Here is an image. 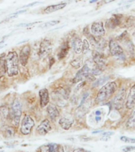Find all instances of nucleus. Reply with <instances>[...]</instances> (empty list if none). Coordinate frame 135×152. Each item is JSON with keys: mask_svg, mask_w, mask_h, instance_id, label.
<instances>
[{"mask_svg": "<svg viewBox=\"0 0 135 152\" xmlns=\"http://www.w3.org/2000/svg\"><path fill=\"white\" fill-rule=\"evenodd\" d=\"M19 56L16 51H9L6 56L7 75L9 78H14L18 75L20 72Z\"/></svg>", "mask_w": 135, "mask_h": 152, "instance_id": "obj_1", "label": "nucleus"}, {"mask_svg": "<svg viewBox=\"0 0 135 152\" xmlns=\"http://www.w3.org/2000/svg\"><path fill=\"white\" fill-rule=\"evenodd\" d=\"M22 116V103L18 97H15L9 107V121L15 128H17Z\"/></svg>", "mask_w": 135, "mask_h": 152, "instance_id": "obj_2", "label": "nucleus"}, {"mask_svg": "<svg viewBox=\"0 0 135 152\" xmlns=\"http://www.w3.org/2000/svg\"><path fill=\"white\" fill-rule=\"evenodd\" d=\"M118 88V85L115 82H110L106 83L99 90L96 97V102L97 104H102L106 102L112 95L115 93Z\"/></svg>", "mask_w": 135, "mask_h": 152, "instance_id": "obj_3", "label": "nucleus"}, {"mask_svg": "<svg viewBox=\"0 0 135 152\" xmlns=\"http://www.w3.org/2000/svg\"><path fill=\"white\" fill-rule=\"evenodd\" d=\"M35 126V121L29 114H25L21 120L20 132L22 135H28L31 134L33 128Z\"/></svg>", "mask_w": 135, "mask_h": 152, "instance_id": "obj_4", "label": "nucleus"}, {"mask_svg": "<svg viewBox=\"0 0 135 152\" xmlns=\"http://www.w3.org/2000/svg\"><path fill=\"white\" fill-rule=\"evenodd\" d=\"M109 50L111 55L114 58L118 60L124 61L126 59V55L124 53L123 48L121 47L115 40H111L109 42Z\"/></svg>", "mask_w": 135, "mask_h": 152, "instance_id": "obj_5", "label": "nucleus"}, {"mask_svg": "<svg viewBox=\"0 0 135 152\" xmlns=\"http://www.w3.org/2000/svg\"><path fill=\"white\" fill-rule=\"evenodd\" d=\"M52 52V43L49 39H43L39 45L37 55L40 59H44Z\"/></svg>", "mask_w": 135, "mask_h": 152, "instance_id": "obj_6", "label": "nucleus"}, {"mask_svg": "<svg viewBox=\"0 0 135 152\" xmlns=\"http://www.w3.org/2000/svg\"><path fill=\"white\" fill-rule=\"evenodd\" d=\"M31 52H32V48L30 45H25L21 47L19 52V62L21 66H27L30 58Z\"/></svg>", "mask_w": 135, "mask_h": 152, "instance_id": "obj_7", "label": "nucleus"}, {"mask_svg": "<svg viewBox=\"0 0 135 152\" xmlns=\"http://www.w3.org/2000/svg\"><path fill=\"white\" fill-rule=\"evenodd\" d=\"M90 31L92 35L96 38L101 37L105 34V29L104 27V23L102 21H94L91 25Z\"/></svg>", "mask_w": 135, "mask_h": 152, "instance_id": "obj_8", "label": "nucleus"}, {"mask_svg": "<svg viewBox=\"0 0 135 152\" xmlns=\"http://www.w3.org/2000/svg\"><path fill=\"white\" fill-rule=\"evenodd\" d=\"M52 130V124L48 119L43 120L36 128V132L38 135H45Z\"/></svg>", "mask_w": 135, "mask_h": 152, "instance_id": "obj_9", "label": "nucleus"}, {"mask_svg": "<svg viewBox=\"0 0 135 152\" xmlns=\"http://www.w3.org/2000/svg\"><path fill=\"white\" fill-rule=\"evenodd\" d=\"M39 97H40V108H45L50 102L49 91L47 88H43L39 90Z\"/></svg>", "mask_w": 135, "mask_h": 152, "instance_id": "obj_10", "label": "nucleus"}, {"mask_svg": "<svg viewBox=\"0 0 135 152\" xmlns=\"http://www.w3.org/2000/svg\"><path fill=\"white\" fill-rule=\"evenodd\" d=\"M126 97V90L125 89L121 90L118 94L115 96V97L114 98L113 102H112V105L114 108L116 109H120L123 107V104L124 102Z\"/></svg>", "mask_w": 135, "mask_h": 152, "instance_id": "obj_11", "label": "nucleus"}, {"mask_svg": "<svg viewBox=\"0 0 135 152\" xmlns=\"http://www.w3.org/2000/svg\"><path fill=\"white\" fill-rule=\"evenodd\" d=\"M47 113L52 121H55L59 117L60 113L58 107L54 104H48L47 106Z\"/></svg>", "mask_w": 135, "mask_h": 152, "instance_id": "obj_12", "label": "nucleus"}, {"mask_svg": "<svg viewBox=\"0 0 135 152\" xmlns=\"http://www.w3.org/2000/svg\"><path fill=\"white\" fill-rule=\"evenodd\" d=\"M92 59L95 64L98 66L99 67L102 68L103 66L106 65V59L101 52L99 51H93L92 52Z\"/></svg>", "mask_w": 135, "mask_h": 152, "instance_id": "obj_13", "label": "nucleus"}, {"mask_svg": "<svg viewBox=\"0 0 135 152\" xmlns=\"http://www.w3.org/2000/svg\"><path fill=\"white\" fill-rule=\"evenodd\" d=\"M90 70H91V68L89 67V66L87 64H85V65H84L81 68H80V70L77 72L75 77H74L73 79V83H79V82H81L83 78H85V76L86 74L89 73Z\"/></svg>", "mask_w": 135, "mask_h": 152, "instance_id": "obj_14", "label": "nucleus"}, {"mask_svg": "<svg viewBox=\"0 0 135 152\" xmlns=\"http://www.w3.org/2000/svg\"><path fill=\"white\" fill-rule=\"evenodd\" d=\"M135 105V84H134L132 87L130 88L129 94L126 97V109H131Z\"/></svg>", "mask_w": 135, "mask_h": 152, "instance_id": "obj_15", "label": "nucleus"}, {"mask_svg": "<svg viewBox=\"0 0 135 152\" xmlns=\"http://www.w3.org/2000/svg\"><path fill=\"white\" fill-rule=\"evenodd\" d=\"M14 125H8L5 124L1 128V132L5 138L7 139H11L14 138L15 134H16V129Z\"/></svg>", "mask_w": 135, "mask_h": 152, "instance_id": "obj_16", "label": "nucleus"}, {"mask_svg": "<svg viewBox=\"0 0 135 152\" xmlns=\"http://www.w3.org/2000/svg\"><path fill=\"white\" fill-rule=\"evenodd\" d=\"M73 124V119L71 116H63L59 119V124L63 130H69Z\"/></svg>", "mask_w": 135, "mask_h": 152, "instance_id": "obj_17", "label": "nucleus"}, {"mask_svg": "<svg viewBox=\"0 0 135 152\" xmlns=\"http://www.w3.org/2000/svg\"><path fill=\"white\" fill-rule=\"evenodd\" d=\"M122 18H123L122 15H119V14H114L111 18L107 20L106 26H107L108 28H115V27H117V26H118L120 25Z\"/></svg>", "mask_w": 135, "mask_h": 152, "instance_id": "obj_18", "label": "nucleus"}, {"mask_svg": "<svg viewBox=\"0 0 135 152\" xmlns=\"http://www.w3.org/2000/svg\"><path fill=\"white\" fill-rule=\"evenodd\" d=\"M66 2H61V3H58V4L54 5H51V6H48L44 10L43 13L44 14H51V13H53V12L58 11L59 10L63 9L64 7H66Z\"/></svg>", "mask_w": 135, "mask_h": 152, "instance_id": "obj_19", "label": "nucleus"}, {"mask_svg": "<svg viewBox=\"0 0 135 152\" xmlns=\"http://www.w3.org/2000/svg\"><path fill=\"white\" fill-rule=\"evenodd\" d=\"M69 51H70V45H69V43L67 42V41H65V42L62 45L61 48H60V49H59V53L57 55L58 59H59V60L64 59V58L67 56V54H68Z\"/></svg>", "mask_w": 135, "mask_h": 152, "instance_id": "obj_20", "label": "nucleus"}, {"mask_svg": "<svg viewBox=\"0 0 135 152\" xmlns=\"http://www.w3.org/2000/svg\"><path fill=\"white\" fill-rule=\"evenodd\" d=\"M72 47L76 54H80L82 52V40L80 37H76L72 40Z\"/></svg>", "mask_w": 135, "mask_h": 152, "instance_id": "obj_21", "label": "nucleus"}, {"mask_svg": "<svg viewBox=\"0 0 135 152\" xmlns=\"http://www.w3.org/2000/svg\"><path fill=\"white\" fill-rule=\"evenodd\" d=\"M0 120L2 121H9V107L6 104L0 105Z\"/></svg>", "mask_w": 135, "mask_h": 152, "instance_id": "obj_22", "label": "nucleus"}, {"mask_svg": "<svg viewBox=\"0 0 135 152\" xmlns=\"http://www.w3.org/2000/svg\"><path fill=\"white\" fill-rule=\"evenodd\" d=\"M6 56H7V54L5 52L0 55V78H4L7 74Z\"/></svg>", "mask_w": 135, "mask_h": 152, "instance_id": "obj_23", "label": "nucleus"}, {"mask_svg": "<svg viewBox=\"0 0 135 152\" xmlns=\"http://www.w3.org/2000/svg\"><path fill=\"white\" fill-rule=\"evenodd\" d=\"M56 143H49L47 145H43L36 150V152H55Z\"/></svg>", "mask_w": 135, "mask_h": 152, "instance_id": "obj_24", "label": "nucleus"}, {"mask_svg": "<svg viewBox=\"0 0 135 152\" xmlns=\"http://www.w3.org/2000/svg\"><path fill=\"white\" fill-rule=\"evenodd\" d=\"M126 126L127 128H135V109L131 114V116L129 117V119L126 121Z\"/></svg>", "mask_w": 135, "mask_h": 152, "instance_id": "obj_25", "label": "nucleus"}, {"mask_svg": "<svg viewBox=\"0 0 135 152\" xmlns=\"http://www.w3.org/2000/svg\"><path fill=\"white\" fill-rule=\"evenodd\" d=\"M108 79V76H104V77H102V78H99L97 80L95 81V83L92 84V87H97V86H99L103 85V84H104V83H106Z\"/></svg>", "mask_w": 135, "mask_h": 152, "instance_id": "obj_26", "label": "nucleus"}, {"mask_svg": "<svg viewBox=\"0 0 135 152\" xmlns=\"http://www.w3.org/2000/svg\"><path fill=\"white\" fill-rule=\"evenodd\" d=\"M70 65L76 69L81 68V66L82 65V59L81 58H76V59H73L70 62Z\"/></svg>", "mask_w": 135, "mask_h": 152, "instance_id": "obj_27", "label": "nucleus"}, {"mask_svg": "<svg viewBox=\"0 0 135 152\" xmlns=\"http://www.w3.org/2000/svg\"><path fill=\"white\" fill-rule=\"evenodd\" d=\"M60 22V21L59 20H54V21H47L45 23H43L42 26H40L41 28H47V27H52V26H54L58 25V24Z\"/></svg>", "mask_w": 135, "mask_h": 152, "instance_id": "obj_28", "label": "nucleus"}, {"mask_svg": "<svg viewBox=\"0 0 135 152\" xmlns=\"http://www.w3.org/2000/svg\"><path fill=\"white\" fill-rule=\"evenodd\" d=\"M90 49V45L88 41L86 39L85 40H83L82 41V52L84 54H86Z\"/></svg>", "mask_w": 135, "mask_h": 152, "instance_id": "obj_29", "label": "nucleus"}, {"mask_svg": "<svg viewBox=\"0 0 135 152\" xmlns=\"http://www.w3.org/2000/svg\"><path fill=\"white\" fill-rule=\"evenodd\" d=\"M102 72H103V70L102 68L99 67L98 66L96 65V66H94L93 68H92L90 70V73L93 75H101Z\"/></svg>", "mask_w": 135, "mask_h": 152, "instance_id": "obj_30", "label": "nucleus"}, {"mask_svg": "<svg viewBox=\"0 0 135 152\" xmlns=\"http://www.w3.org/2000/svg\"><path fill=\"white\" fill-rule=\"evenodd\" d=\"M120 140L126 143H135V139L134 138H129L127 136H121Z\"/></svg>", "mask_w": 135, "mask_h": 152, "instance_id": "obj_31", "label": "nucleus"}, {"mask_svg": "<svg viewBox=\"0 0 135 152\" xmlns=\"http://www.w3.org/2000/svg\"><path fill=\"white\" fill-rule=\"evenodd\" d=\"M41 21H34V22H28V23H21L17 25V27H33L36 24L40 23Z\"/></svg>", "mask_w": 135, "mask_h": 152, "instance_id": "obj_32", "label": "nucleus"}, {"mask_svg": "<svg viewBox=\"0 0 135 152\" xmlns=\"http://www.w3.org/2000/svg\"><path fill=\"white\" fill-rule=\"evenodd\" d=\"M122 150H123V152H131L135 151V147H133V146H126V147H123Z\"/></svg>", "mask_w": 135, "mask_h": 152, "instance_id": "obj_33", "label": "nucleus"}, {"mask_svg": "<svg viewBox=\"0 0 135 152\" xmlns=\"http://www.w3.org/2000/svg\"><path fill=\"white\" fill-rule=\"evenodd\" d=\"M113 132H107L102 133V137H110L111 135H113Z\"/></svg>", "mask_w": 135, "mask_h": 152, "instance_id": "obj_34", "label": "nucleus"}, {"mask_svg": "<svg viewBox=\"0 0 135 152\" xmlns=\"http://www.w3.org/2000/svg\"><path fill=\"white\" fill-rule=\"evenodd\" d=\"M55 152H64L63 147L60 144H57V147H56V150H55Z\"/></svg>", "mask_w": 135, "mask_h": 152, "instance_id": "obj_35", "label": "nucleus"}, {"mask_svg": "<svg viewBox=\"0 0 135 152\" xmlns=\"http://www.w3.org/2000/svg\"><path fill=\"white\" fill-rule=\"evenodd\" d=\"M39 3H41V2H32V3H29V4L24 6V7H22V8H27V7H33V6H35V5H36V4H39Z\"/></svg>", "mask_w": 135, "mask_h": 152, "instance_id": "obj_36", "label": "nucleus"}, {"mask_svg": "<svg viewBox=\"0 0 135 152\" xmlns=\"http://www.w3.org/2000/svg\"><path fill=\"white\" fill-rule=\"evenodd\" d=\"M72 152H89V151H86L84 148H81V147H78V148H76L74 149Z\"/></svg>", "mask_w": 135, "mask_h": 152, "instance_id": "obj_37", "label": "nucleus"}, {"mask_svg": "<svg viewBox=\"0 0 135 152\" xmlns=\"http://www.w3.org/2000/svg\"><path fill=\"white\" fill-rule=\"evenodd\" d=\"M54 62H55L54 59L53 58V57H52V58L50 59V61H49V68H51V67H52V65L54 64Z\"/></svg>", "mask_w": 135, "mask_h": 152, "instance_id": "obj_38", "label": "nucleus"}, {"mask_svg": "<svg viewBox=\"0 0 135 152\" xmlns=\"http://www.w3.org/2000/svg\"><path fill=\"white\" fill-rule=\"evenodd\" d=\"M114 1H115V0H103V1H102V3H103V4H107L109 2H114Z\"/></svg>", "mask_w": 135, "mask_h": 152, "instance_id": "obj_39", "label": "nucleus"}, {"mask_svg": "<svg viewBox=\"0 0 135 152\" xmlns=\"http://www.w3.org/2000/svg\"><path fill=\"white\" fill-rule=\"evenodd\" d=\"M95 120L97 122H99V121H101V116H95Z\"/></svg>", "mask_w": 135, "mask_h": 152, "instance_id": "obj_40", "label": "nucleus"}, {"mask_svg": "<svg viewBox=\"0 0 135 152\" xmlns=\"http://www.w3.org/2000/svg\"><path fill=\"white\" fill-rule=\"evenodd\" d=\"M102 130H97V131H94L93 132H92V134H96V133H99L101 132Z\"/></svg>", "mask_w": 135, "mask_h": 152, "instance_id": "obj_41", "label": "nucleus"}, {"mask_svg": "<svg viewBox=\"0 0 135 152\" xmlns=\"http://www.w3.org/2000/svg\"><path fill=\"white\" fill-rule=\"evenodd\" d=\"M97 1H98V0H90V3H92V2H97Z\"/></svg>", "mask_w": 135, "mask_h": 152, "instance_id": "obj_42", "label": "nucleus"}, {"mask_svg": "<svg viewBox=\"0 0 135 152\" xmlns=\"http://www.w3.org/2000/svg\"><path fill=\"white\" fill-rule=\"evenodd\" d=\"M2 43H4V40H2L1 41H0V45H1V44H2Z\"/></svg>", "mask_w": 135, "mask_h": 152, "instance_id": "obj_43", "label": "nucleus"}, {"mask_svg": "<svg viewBox=\"0 0 135 152\" xmlns=\"http://www.w3.org/2000/svg\"><path fill=\"white\" fill-rule=\"evenodd\" d=\"M0 152H3V151H0Z\"/></svg>", "mask_w": 135, "mask_h": 152, "instance_id": "obj_44", "label": "nucleus"}, {"mask_svg": "<svg viewBox=\"0 0 135 152\" xmlns=\"http://www.w3.org/2000/svg\"><path fill=\"white\" fill-rule=\"evenodd\" d=\"M20 152H22V151H20Z\"/></svg>", "mask_w": 135, "mask_h": 152, "instance_id": "obj_45", "label": "nucleus"}]
</instances>
